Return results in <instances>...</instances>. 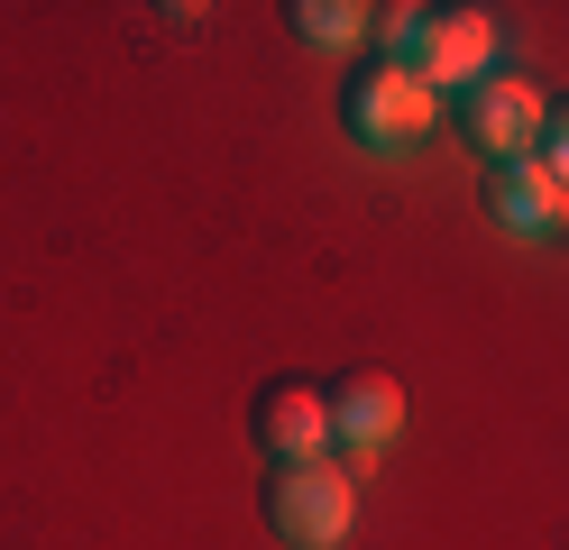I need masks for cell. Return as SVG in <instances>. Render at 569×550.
<instances>
[{"label":"cell","mask_w":569,"mask_h":550,"mask_svg":"<svg viewBox=\"0 0 569 550\" xmlns=\"http://www.w3.org/2000/svg\"><path fill=\"white\" fill-rule=\"evenodd\" d=\"M248 431H258L267 459H322L331 450V403L303 377H267L258 394H248Z\"/></svg>","instance_id":"cell-7"},{"label":"cell","mask_w":569,"mask_h":550,"mask_svg":"<svg viewBox=\"0 0 569 550\" xmlns=\"http://www.w3.org/2000/svg\"><path fill=\"white\" fill-rule=\"evenodd\" d=\"M413 73L441 101H459L469 83H487V73H496V10H478V0L432 10V19H422V47H413Z\"/></svg>","instance_id":"cell-5"},{"label":"cell","mask_w":569,"mask_h":550,"mask_svg":"<svg viewBox=\"0 0 569 550\" xmlns=\"http://www.w3.org/2000/svg\"><path fill=\"white\" fill-rule=\"evenodd\" d=\"M422 0H386V10H368V47L386 56V64H413V47H422Z\"/></svg>","instance_id":"cell-9"},{"label":"cell","mask_w":569,"mask_h":550,"mask_svg":"<svg viewBox=\"0 0 569 550\" xmlns=\"http://www.w3.org/2000/svg\"><path fill=\"white\" fill-rule=\"evenodd\" d=\"M450 120L487 166H506V157H532V147H542L551 101H542V83H523V73H487V83H469L450 101Z\"/></svg>","instance_id":"cell-3"},{"label":"cell","mask_w":569,"mask_h":550,"mask_svg":"<svg viewBox=\"0 0 569 550\" xmlns=\"http://www.w3.org/2000/svg\"><path fill=\"white\" fill-rule=\"evenodd\" d=\"M284 28H295L303 47H322V56H349L368 37V10L359 0H284Z\"/></svg>","instance_id":"cell-8"},{"label":"cell","mask_w":569,"mask_h":550,"mask_svg":"<svg viewBox=\"0 0 569 550\" xmlns=\"http://www.w3.org/2000/svg\"><path fill=\"white\" fill-rule=\"evenodd\" d=\"M432 120H441V92L422 83L413 64H386V56H368L359 73H349V92H340V129L359 138V147H377V157L422 147Z\"/></svg>","instance_id":"cell-2"},{"label":"cell","mask_w":569,"mask_h":550,"mask_svg":"<svg viewBox=\"0 0 569 550\" xmlns=\"http://www.w3.org/2000/svg\"><path fill=\"white\" fill-rule=\"evenodd\" d=\"M258 513H267V532L284 550H340L349 513H359V487H349L340 459H267Z\"/></svg>","instance_id":"cell-1"},{"label":"cell","mask_w":569,"mask_h":550,"mask_svg":"<svg viewBox=\"0 0 569 550\" xmlns=\"http://www.w3.org/2000/svg\"><path fill=\"white\" fill-rule=\"evenodd\" d=\"M478 202H487V220H506L515 239H560V230H569V183H560L542 157H506V166H487Z\"/></svg>","instance_id":"cell-6"},{"label":"cell","mask_w":569,"mask_h":550,"mask_svg":"<svg viewBox=\"0 0 569 550\" xmlns=\"http://www.w3.org/2000/svg\"><path fill=\"white\" fill-rule=\"evenodd\" d=\"M322 403H331V450L349 468V487H359V477L377 468V450L405 431V386L386 377V367H359V377H331Z\"/></svg>","instance_id":"cell-4"},{"label":"cell","mask_w":569,"mask_h":550,"mask_svg":"<svg viewBox=\"0 0 569 550\" xmlns=\"http://www.w3.org/2000/svg\"><path fill=\"white\" fill-rule=\"evenodd\" d=\"M532 157H542V166L569 183V110H551V129H542V147H532Z\"/></svg>","instance_id":"cell-10"}]
</instances>
